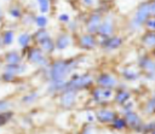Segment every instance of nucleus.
Masks as SVG:
<instances>
[{
  "mask_svg": "<svg viewBox=\"0 0 155 134\" xmlns=\"http://www.w3.org/2000/svg\"><path fill=\"white\" fill-rule=\"evenodd\" d=\"M147 25H148V28H150V29H155V19L148 21V22H147Z\"/></svg>",
  "mask_w": 155,
  "mask_h": 134,
  "instance_id": "33",
  "label": "nucleus"
},
{
  "mask_svg": "<svg viewBox=\"0 0 155 134\" xmlns=\"http://www.w3.org/2000/svg\"><path fill=\"white\" fill-rule=\"evenodd\" d=\"M84 1H85L86 4H91V1H92V0H84Z\"/></svg>",
  "mask_w": 155,
  "mask_h": 134,
  "instance_id": "37",
  "label": "nucleus"
},
{
  "mask_svg": "<svg viewBox=\"0 0 155 134\" xmlns=\"http://www.w3.org/2000/svg\"><path fill=\"white\" fill-rule=\"evenodd\" d=\"M150 16H155V1L150 2Z\"/></svg>",
  "mask_w": 155,
  "mask_h": 134,
  "instance_id": "34",
  "label": "nucleus"
},
{
  "mask_svg": "<svg viewBox=\"0 0 155 134\" xmlns=\"http://www.w3.org/2000/svg\"><path fill=\"white\" fill-rule=\"evenodd\" d=\"M59 21H62V22H68V21H69V16L65 14V13H64V14H61V16H59Z\"/></svg>",
  "mask_w": 155,
  "mask_h": 134,
  "instance_id": "35",
  "label": "nucleus"
},
{
  "mask_svg": "<svg viewBox=\"0 0 155 134\" xmlns=\"http://www.w3.org/2000/svg\"><path fill=\"white\" fill-rule=\"evenodd\" d=\"M12 116V113L11 112H4V113H0V126H2V124H5L8 120H10V117Z\"/></svg>",
  "mask_w": 155,
  "mask_h": 134,
  "instance_id": "28",
  "label": "nucleus"
},
{
  "mask_svg": "<svg viewBox=\"0 0 155 134\" xmlns=\"http://www.w3.org/2000/svg\"><path fill=\"white\" fill-rule=\"evenodd\" d=\"M80 45L84 48H93L96 45V40L92 35H84L80 39Z\"/></svg>",
  "mask_w": 155,
  "mask_h": 134,
  "instance_id": "10",
  "label": "nucleus"
},
{
  "mask_svg": "<svg viewBox=\"0 0 155 134\" xmlns=\"http://www.w3.org/2000/svg\"><path fill=\"white\" fill-rule=\"evenodd\" d=\"M126 121H127V123H128L130 126H132V127H136V126L139 124V117H138V115L134 113V112H128V113L126 115Z\"/></svg>",
  "mask_w": 155,
  "mask_h": 134,
  "instance_id": "18",
  "label": "nucleus"
},
{
  "mask_svg": "<svg viewBox=\"0 0 155 134\" xmlns=\"http://www.w3.org/2000/svg\"><path fill=\"white\" fill-rule=\"evenodd\" d=\"M113 122H114V128H116V129H122L126 126V122L121 118H114Z\"/></svg>",
  "mask_w": 155,
  "mask_h": 134,
  "instance_id": "27",
  "label": "nucleus"
},
{
  "mask_svg": "<svg viewBox=\"0 0 155 134\" xmlns=\"http://www.w3.org/2000/svg\"><path fill=\"white\" fill-rule=\"evenodd\" d=\"M113 95V92L111 89L109 88H98L93 92V97L96 100L98 101H104V100H108L110 99V97Z\"/></svg>",
  "mask_w": 155,
  "mask_h": 134,
  "instance_id": "5",
  "label": "nucleus"
},
{
  "mask_svg": "<svg viewBox=\"0 0 155 134\" xmlns=\"http://www.w3.org/2000/svg\"><path fill=\"white\" fill-rule=\"evenodd\" d=\"M139 64H140V66L145 71H148V72H155V63L153 60H150L148 58H143Z\"/></svg>",
  "mask_w": 155,
  "mask_h": 134,
  "instance_id": "13",
  "label": "nucleus"
},
{
  "mask_svg": "<svg viewBox=\"0 0 155 134\" xmlns=\"http://www.w3.org/2000/svg\"><path fill=\"white\" fill-rule=\"evenodd\" d=\"M36 95H38L36 93H31V94H29V95H25V97H23V101H24V103H31V101L35 100Z\"/></svg>",
  "mask_w": 155,
  "mask_h": 134,
  "instance_id": "30",
  "label": "nucleus"
},
{
  "mask_svg": "<svg viewBox=\"0 0 155 134\" xmlns=\"http://www.w3.org/2000/svg\"><path fill=\"white\" fill-rule=\"evenodd\" d=\"M28 59L35 64H40V65H46V59L44 58L42 56V52L38 48H33L29 51V54H28Z\"/></svg>",
  "mask_w": 155,
  "mask_h": 134,
  "instance_id": "4",
  "label": "nucleus"
},
{
  "mask_svg": "<svg viewBox=\"0 0 155 134\" xmlns=\"http://www.w3.org/2000/svg\"><path fill=\"white\" fill-rule=\"evenodd\" d=\"M35 22H36V25H38V27H40V28H44V27L47 24V18H46V17L42 14V16H39V17H36Z\"/></svg>",
  "mask_w": 155,
  "mask_h": 134,
  "instance_id": "26",
  "label": "nucleus"
},
{
  "mask_svg": "<svg viewBox=\"0 0 155 134\" xmlns=\"http://www.w3.org/2000/svg\"><path fill=\"white\" fill-rule=\"evenodd\" d=\"M47 36H48L47 31H45V30H39V31L35 33V35H34V40H35L36 42H40L41 40H44V39L47 37Z\"/></svg>",
  "mask_w": 155,
  "mask_h": 134,
  "instance_id": "24",
  "label": "nucleus"
},
{
  "mask_svg": "<svg viewBox=\"0 0 155 134\" xmlns=\"http://www.w3.org/2000/svg\"><path fill=\"white\" fill-rule=\"evenodd\" d=\"M10 14L12 16V17H19L21 16V13H19V10L18 8H11V11H10Z\"/></svg>",
  "mask_w": 155,
  "mask_h": 134,
  "instance_id": "31",
  "label": "nucleus"
},
{
  "mask_svg": "<svg viewBox=\"0 0 155 134\" xmlns=\"http://www.w3.org/2000/svg\"><path fill=\"white\" fill-rule=\"evenodd\" d=\"M8 106H10V103L8 101H0V111L6 110Z\"/></svg>",
  "mask_w": 155,
  "mask_h": 134,
  "instance_id": "32",
  "label": "nucleus"
},
{
  "mask_svg": "<svg viewBox=\"0 0 155 134\" xmlns=\"http://www.w3.org/2000/svg\"><path fill=\"white\" fill-rule=\"evenodd\" d=\"M122 43V39L121 37H111L108 39L103 42V46L108 49H113V48H117Z\"/></svg>",
  "mask_w": 155,
  "mask_h": 134,
  "instance_id": "12",
  "label": "nucleus"
},
{
  "mask_svg": "<svg viewBox=\"0 0 155 134\" xmlns=\"http://www.w3.org/2000/svg\"><path fill=\"white\" fill-rule=\"evenodd\" d=\"M122 74L127 80H136L138 77V72L136 70H133V69H124Z\"/></svg>",
  "mask_w": 155,
  "mask_h": 134,
  "instance_id": "21",
  "label": "nucleus"
},
{
  "mask_svg": "<svg viewBox=\"0 0 155 134\" xmlns=\"http://www.w3.org/2000/svg\"><path fill=\"white\" fill-rule=\"evenodd\" d=\"M150 16V2H144L142 4L138 10H137V13H136V17H134V25H140L143 22L147 21V18Z\"/></svg>",
  "mask_w": 155,
  "mask_h": 134,
  "instance_id": "3",
  "label": "nucleus"
},
{
  "mask_svg": "<svg viewBox=\"0 0 155 134\" xmlns=\"http://www.w3.org/2000/svg\"><path fill=\"white\" fill-rule=\"evenodd\" d=\"M97 118H98L101 122H111V121H114L115 115H114V112H111V111L101 110V111L97 112Z\"/></svg>",
  "mask_w": 155,
  "mask_h": 134,
  "instance_id": "9",
  "label": "nucleus"
},
{
  "mask_svg": "<svg viewBox=\"0 0 155 134\" xmlns=\"http://www.w3.org/2000/svg\"><path fill=\"white\" fill-rule=\"evenodd\" d=\"M97 31L103 36H108V35L111 34V31H113V22L110 19V17H108L103 23L99 24V28H98Z\"/></svg>",
  "mask_w": 155,
  "mask_h": 134,
  "instance_id": "7",
  "label": "nucleus"
},
{
  "mask_svg": "<svg viewBox=\"0 0 155 134\" xmlns=\"http://www.w3.org/2000/svg\"><path fill=\"white\" fill-rule=\"evenodd\" d=\"M99 24H101V17L98 14H93L90 18L88 23H87V30H88V33H96L98 30V28H99Z\"/></svg>",
  "mask_w": 155,
  "mask_h": 134,
  "instance_id": "8",
  "label": "nucleus"
},
{
  "mask_svg": "<svg viewBox=\"0 0 155 134\" xmlns=\"http://www.w3.org/2000/svg\"><path fill=\"white\" fill-rule=\"evenodd\" d=\"M25 69V66H19L18 64H8L6 68H5V72H8V74H12L13 76L16 74H21L23 72Z\"/></svg>",
  "mask_w": 155,
  "mask_h": 134,
  "instance_id": "14",
  "label": "nucleus"
},
{
  "mask_svg": "<svg viewBox=\"0 0 155 134\" xmlns=\"http://www.w3.org/2000/svg\"><path fill=\"white\" fill-rule=\"evenodd\" d=\"M115 99H116L117 103H120V104H125V103L130 99V93L126 92V91H120V92L117 93V95H116Z\"/></svg>",
  "mask_w": 155,
  "mask_h": 134,
  "instance_id": "19",
  "label": "nucleus"
},
{
  "mask_svg": "<svg viewBox=\"0 0 155 134\" xmlns=\"http://www.w3.org/2000/svg\"><path fill=\"white\" fill-rule=\"evenodd\" d=\"M69 43H70V37H69L68 35H61V36L57 39V41H56V46H57L58 49L65 48Z\"/></svg>",
  "mask_w": 155,
  "mask_h": 134,
  "instance_id": "15",
  "label": "nucleus"
},
{
  "mask_svg": "<svg viewBox=\"0 0 155 134\" xmlns=\"http://www.w3.org/2000/svg\"><path fill=\"white\" fill-rule=\"evenodd\" d=\"M39 2V7H40V12L41 13H46L50 8V5H48V0H38Z\"/></svg>",
  "mask_w": 155,
  "mask_h": 134,
  "instance_id": "23",
  "label": "nucleus"
},
{
  "mask_svg": "<svg viewBox=\"0 0 155 134\" xmlns=\"http://www.w3.org/2000/svg\"><path fill=\"white\" fill-rule=\"evenodd\" d=\"M155 111V98L150 99L147 104V112H154Z\"/></svg>",
  "mask_w": 155,
  "mask_h": 134,
  "instance_id": "29",
  "label": "nucleus"
},
{
  "mask_svg": "<svg viewBox=\"0 0 155 134\" xmlns=\"http://www.w3.org/2000/svg\"><path fill=\"white\" fill-rule=\"evenodd\" d=\"M76 65L75 60L71 62H56L50 70V76L52 81H58V80H65V77L70 74L73 68Z\"/></svg>",
  "mask_w": 155,
  "mask_h": 134,
  "instance_id": "1",
  "label": "nucleus"
},
{
  "mask_svg": "<svg viewBox=\"0 0 155 134\" xmlns=\"http://www.w3.org/2000/svg\"><path fill=\"white\" fill-rule=\"evenodd\" d=\"M12 41H13V33L11 30H8L4 34V43L5 45H11Z\"/></svg>",
  "mask_w": 155,
  "mask_h": 134,
  "instance_id": "25",
  "label": "nucleus"
},
{
  "mask_svg": "<svg viewBox=\"0 0 155 134\" xmlns=\"http://www.w3.org/2000/svg\"><path fill=\"white\" fill-rule=\"evenodd\" d=\"M29 41H30V35H29L28 33H23V34H21L19 37H18V43H19L21 46H23V47L27 46Z\"/></svg>",
  "mask_w": 155,
  "mask_h": 134,
  "instance_id": "22",
  "label": "nucleus"
},
{
  "mask_svg": "<svg viewBox=\"0 0 155 134\" xmlns=\"http://www.w3.org/2000/svg\"><path fill=\"white\" fill-rule=\"evenodd\" d=\"M5 59H6V62L8 64H18L19 60H21V57H19V54L16 51H11V52H8L6 54Z\"/></svg>",
  "mask_w": 155,
  "mask_h": 134,
  "instance_id": "17",
  "label": "nucleus"
},
{
  "mask_svg": "<svg viewBox=\"0 0 155 134\" xmlns=\"http://www.w3.org/2000/svg\"><path fill=\"white\" fill-rule=\"evenodd\" d=\"M39 43L41 45L42 49H44V51H46V52H52V51H53V48H54L53 41L50 39V36L45 37V39H44V40H41Z\"/></svg>",
  "mask_w": 155,
  "mask_h": 134,
  "instance_id": "16",
  "label": "nucleus"
},
{
  "mask_svg": "<svg viewBox=\"0 0 155 134\" xmlns=\"http://www.w3.org/2000/svg\"><path fill=\"white\" fill-rule=\"evenodd\" d=\"M143 42L148 46H155V33H148L143 36Z\"/></svg>",
  "mask_w": 155,
  "mask_h": 134,
  "instance_id": "20",
  "label": "nucleus"
},
{
  "mask_svg": "<svg viewBox=\"0 0 155 134\" xmlns=\"http://www.w3.org/2000/svg\"><path fill=\"white\" fill-rule=\"evenodd\" d=\"M97 82H98L101 86H103V87H108V88L114 87V86L116 85V80H115V77L111 76V75H109V74H103V75H101V76L98 77Z\"/></svg>",
  "mask_w": 155,
  "mask_h": 134,
  "instance_id": "6",
  "label": "nucleus"
},
{
  "mask_svg": "<svg viewBox=\"0 0 155 134\" xmlns=\"http://www.w3.org/2000/svg\"><path fill=\"white\" fill-rule=\"evenodd\" d=\"M75 99V92H73L71 89H67L62 97V104L64 106H70L74 103Z\"/></svg>",
  "mask_w": 155,
  "mask_h": 134,
  "instance_id": "11",
  "label": "nucleus"
},
{
  "mask_svg": "<svg viewBox=\"0 0 155 134\" xmlns=\"http://www.w3.org/2000/svg\"><path fill=\"white\" fill-rule=\"evenodd\" d=\"M92 82V76L90 75H79V76H74L69 82H67L65 85V89H71V91H76L81 87H86Z\"/></svg>",
  "mask_w": 155,
  "mask_h": 134,
  "instance_id": "2",
  "label": "nucleus"
},
{
  "mask_svg": "<svg viewBox=\"0 0 155 134\" xmlns=\"http://www.w3.org/2000/svg\"><path fill=\"white\" fill-rule=\"evenodd\" d=\"M87 120H88V121H93V116H91V115L88 113V115H87Z\"/></svg>",
  "mask_w": 155,
  "mask_h": 134,
  "instance_id": "36",
  "label": "nucleus"
},
{
  "mask_svg": "<svg viewBox=\"0 0 155 134\" xmlns=\"http://www.w3.org/2000/svg\"><path fill=\"white\" fill-rule=\"evenodd\" d=\"M1 16H2V14H1V10H0V19H1Z\"/></svg>",
  "mask_w": 155,
  "mask_h": 134,
  "instance_id": "38",
  "label": "nucleus"
}]
</instances>
